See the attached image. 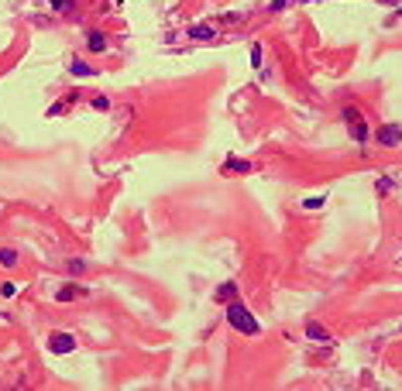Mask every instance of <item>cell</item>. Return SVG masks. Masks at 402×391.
Masks as SVG:
<instances>
[{"instance_id": "10", "label": "cell", "mask_w": 402, "mask_h": 391, "mask_svg": "<svg viewBox=\"0 0 402 391\" xmlns=\"http://www.w3.org/2000/svg\"><path fill=\"white\" fill-rule=\"evenodd\" d=\"M189 35L196 41H213L217 38V31H213V28H203V24H199V28H189Z\"/></svg>"}, {"instance_id": "2", "label": "cell", "mask_w": 402, "mask_h": 391, "mask_svg": "<svg viewBox=\"0 0 402 391\" xmlns=\"http://www.w3.org/2000/svg\"><path fill=\"white\" fill-rule=\"evenodd\" d=\"M375 141H378L382 148H399L402 144V124H382V127L375 131Z\"/></svg>"}, {"instance_id": "19", "label": "cell", "mask_w": 402, "mask_h": 391, "mask_svg": "<svg viewBox=\"0 0 402 391\" xmlns=\"http://www.w3.org/2000/svg\"><path fill=\"white\" fill-rule=\"evenodd\" d=\"M286 4H289V0H272V11H282Z\"/></svg>"}, {"instance_id": "8", "label": "cell", "mask_w": 402, "mask_h": 391, "mask_svg": "<svg viewBox=\"0 0 402 391\" xmlns=\"http://www.w3.org/2000/svg\"><path fill=\"white\" fill-rule=\"evenodd\" d=\"M86 45H90V52H103V48H107V38H103L100 31H90V35H86Z\"/></svg>"}, {"instance_id": "7", "label": "cell", "mask_w": 402, "mask_h": 391, "mask_svg": "<svg viewBox=\"0 0 402 391\" xmlns=\"http://www.w3.org/2000/svg\"><path fill=\"white\" fill-rule=\"evenodd\" d=\"M306 336H309V340H320V343H330V333H326L320 323H309V326H306Z\"/></svg>"}, {"instance_id": "3", "label": "cell", "mask_w": 402, "mask_h": 391, "mask_svg": "<svg viewBox=\"0 0 402 391\" xmlns=\"http://www.w3.org/2000/svg\"><path fill=\"white\" fill-rule=\"evenodd\" d=\"M344 120L351 124V134H354V141L358 144H364L368 141V127H364V120H361V114H358V107H344Z\"/></svg>"}, {"instance_id": "4", "label": "cell", "mask_w": 402, "mask_h": 391, "mask_svg": "<svg viewBox=\"0 0 402 391\" xmlns=\"http://www.w3.org/2000/svg\"><path fill=\"white\" fill-rule=\"evenodd\" d=\"M48 350H52V353H73V350H76V336H73V333H52Z\"/></svg>"}, {"instance_id": "12", "label": "cell", "mask_w": 402, "mask_h": 391, "mask_svg": "<svg viewBox=\"0 0 402 391\" xmlns=\"http://www.w3.org/2000/svg\"><path fill=\"white\" fill-rule=\"evenodd\" d=\"M227 172H251V161H244V158H230Z\"/></svg>"}, {"instance_id": "15", "label": "cell", "mask_w": 402, "mask_h": 391, "mask_svg": "<svg viewBox=\"0 0 402 391\" xmlns=\"http://www.w3.org/2000/svg\"><path fill=\"white\" fill-rule=\"evenodd\" d=\"M303 206H306V210H316V206H323V196H320V199H316V196H313V199H306V203H303Z\"/></svg>"}, {"instance_id": "13", "label": "cell", "mask_w": 402, "mask_h": 391, "mask_svg": "<svg viewBox=\"0 0 402 391\" xmlns=\"http://www.w3.org/2000/svg\"><path fill=\"white\" fill-rule=\"evenodd\" d=\"M375 189H378L382 196H388L392 189H395V182H392V178H378V182H375Z\"/></svg>"}, {"instance_id": "11", "label": "cell", "mask_w": 402, "mask_h": 391, "mask_svg": "<svg viewBox=\"0 0 402 391\" xmlns=\"http://www.w3.org/2000/svg\"><path fill=\"white\" fill-rule=\"evenodd\" d=\"M0 264H4V268H14V264H18V251H11V247H0Z\"/></svg>"}, {"instance_id": "1", "label": "cell", "mask_w": 402, "mask_h": 391, "mask_svg": "<svg viewBox=\"0 0 402 391\" xmlns=\"http://www.w3.org/2000/svg\"><path fill=\"white\" fill-rule=\"evenodd\" d=\"M227 323L241 333V336H258V333H261L258 319H254V316L248 313V306H244V302H237V299L227 306Z\"/></svg>"}, {"instance_id": "16", "label": "cell", "mask_w": 402, "mask_h": 391, "mask_svg": "<svg viewBox=\"0 0 402 391\" xmlns=\"http://www.w3.org/2000/svg\"><path fill=\"white\" fill-rule=\"evenodd\" d=\"M0 295H4V299H11V295H14V285H11V281H4V285H0Z\"/></svg>"}, {"instance_id": "6", "label": "cell", "mask_w": 402, "mask_h": 391, "mask_svg": "<svg viewBox=\"0 0 402 391\" xmlns=\"http://www.w3.org/2000/svg\"><path fill=\"white\" fill-rule=\"evenodd\" d=\"M79 295H86L83 285H62V288L55 292V299H58V302H73V299H79Z\"/></svg>"}, {"instance_id": "18", "label": "cell", "mask_w": 402, "mask_h": 391, "mask_svg": "<svg viewBox=\"0 0 402 391\" xmlns=\"http://www.w3.org/2000/svg\"><path fill=\"white\" fill-rule=\"evenodd\" d=\"M48 4H52L55 11H65V7H69V0H48Z\"/></svg>"}, {"instance_id": "17", "label": "cell", "mask_w": 402, "mask_h": 391, "mask_svg": "<svg viewBox=\"0 0 402 391\" xmlns=\"http://www.w3.org/2000/svg\"><path fill=\"white\" fill-rule=\"evenodd\" d=\"M83 268H86L83 261H69V274H79V271H83Z\"/></svg>"}, {"instance_id": "14", "label": "cell", "mask_w": 402, "mask_h": 391, "mask_svg": "<svg viewBox=\"0 0 402 391\" xmlns=\"http://www.w3.org/2000/svg\"><path fill=\"white\" fill-rule=\"evenodd\" d=\"M107 107H110V100H107V96H96L93 100V110H107Z\"/></svg>"}, {"instance_id": "5", "label": "cell", "mask_w": 402, "mask_h": 391, "mask_svg": "<svg viewBox=\"0 0 402 391\" xmlns=\"http://www.w3.org/2000/svg\"><path fill=\"white\" fill-rule=\"evenodd\" d=\"M237 299V281H224L220 288H217V302H224V306H230Z\"/></svg>"}, {"instance_id": "20", "label": "cell", "mask_w": 402, "mask_h": 391, "mask_svg": "<svg viewBox=\"0 0 402 391\" xmlns=\"http://www.w3.org/2000/svg\"><path fill=\"white\" fill-rule=\"evenodd\" d=\"M378 4H385V7H395V4H399V0H378Z\"/></svg>"}, {"instance_id": "9", "label": "cell", "mask_w": 402, "mask_h": 391, "mask_svg": "<svg viewBox=\"0 0 402 391\" xmlns=\"http://www.w3.org/2000/svg\"><path fill=\"white\" fill-rule=\"evenodd\" d=\"M69 69H73V76H96V69H93V65H86L83 59H73Z\"/></svg>"}]
</instances>
